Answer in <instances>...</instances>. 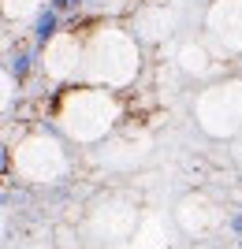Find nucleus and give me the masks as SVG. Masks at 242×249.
Here are the masks:
<instances>
[{
  "label": "nucleus",
  "instance_id": "f03ea898",
  "mask_svg": "<svg viewBox=\"0 0 242 249\" xmlns=\"http://www.w3.org/2000/svg\"><path fill=\"white\" fill-rule=\"evenodd\" d=\"M78 30H82L78 82L127 93L142 78V67H146L142 41L134 37V30L123 26V22H116V19H101L93 26H78Z\"/></svg>",
  "mask_w": 242,
  "mask_h": 249
},
{
  "label": "nucleus",
  "instance_id": "7ed1b4c3",
  "mask_svg": "<svg viewBox=\"0 0 242 249\" xmlns=\"http://www.w3.org/2000/svg\"><path fill=\"white\" fill-rule=\"evenodd\" d=\"M8 171L26 186H56L71 175V145L49 123L22 126L8 142Z\"/></svg>",
  "mask_w": 242,
  "mask_h": 249
},
{
  "label": "nucleus",
  "instance_id": "423d86ee",
  "mask_svg": "<svg viewBox=\"0 0 242 249\" xmlns=\"http://www.w3.org/2000/svg\"><path fill=\"white\" fill-rule=\"evenodd\" d=\"M205 30L216 56H242V0H212L205 11Z\"/></svg>",
  "mask_w": 242,
  "mask_h": 249
},
{
  "label": "nucleus",
  "instance_id": "1a4fd4ad",
  "mask_svg": "<svg viewBox=\"0 0 242 249\" xmlns=\"http://www.w3.org/2000/svg\"><path fill=\"white\" fill-rule=\"evenodd\" d=\"M179 63L186 67L190 74H205V71H209V52L201 49V45H186V49L179 52Z\"/></svg>",
  "mask_w": 242,
  "mask_h": 249
},
{
  "label": "nucleus",
  "instance_id": "6e6552de",
  "mask_svg": "<svg viewBox=\"0 0 242 249\" xmlns=\"http://www.w3.org/2000/svg\"><path fill=\"white\" fill-rule=\"evenodd\" d=\"M15 108H19V74L0 60V123H8Z\"/></svg>",
  "mask_w": 242,
  "mask_h": 249
},
{
  "label": "nucleus",
  "instance_id": "0eeeda50",
  "mask_svg": "<svg viewBox=\"0 0 242 249\" xmlns=\"http://www.w3.org/2000/svg\"><path fill=\"white\" fill-rule=\"evenodd\" d=\"M49 0H0V30H30L34 22L45 19Z\"/></svg>",
  "mask_w": 242,
  "mask_h": 249
},
{
  "label": "nucleus",
  "instance_id": "f257e3e1",
  "mask_svg": "<svg viewBox=\"0 0 242 249\" xmlns=\"http://www.w3.org/2000/svg\"><path fill=\"white\" fill-rule=\"evenodd\" d=\"M127 119V101L116 89L105 86L71 82L60 86V97L53 101V130L67 145L93 149L105 138H112Z\"/></svg>",
  "mask_w": 242,
  "mask_h": 249
},
{
  "label": "nucleus",
  "instance_id": "39448f33",
  "mask_svg": "<svg viewBox=\"0 0 242 249\" xmlns=\"http://www.w3.org/2000/svg\"><path fill=\"white\" fill-rule=\"evenodd\" d=\"M78 67H82V30L63 22L41 45V74L53 86H71L78 82Z\"/></svg>",
  "mask_w": 242,
  "mask_h": 249
},
{
  "label": "nucleus",
  "instance_id": "20e7f679",
  "mask_svg": "<svg viewBox=\"0 0 242 249\" xmlns=\"http://www.w3.org/2000/svg\"><path fill=\"white\" fill-rule=\"evenodd\" d=\"M194 119L209 138H235L242 130V78H220L194 101Z\"/></svg>",
  "mask_w": 242,
  "mask_h": 249
},
{
  "label": "nucleus",
  "instance_id": "9b49d317",
  "mask_svg": "<svg viewBox=\"0 0 242 249\" xmlns=\"http://www.w3.org/2000/svg\"><path fill=\"white\" fill-rule=\"evenodd\" d=\"M235 138H242V130H239V134H235Z\"/></svg>",
  "mask_w": 242,
  "mask_h": 249
},
{
  "label": "nucleus",
  "instance_id": "9d476101",
  "mask_svg": "<svg viewBox=\"0 0 242 249\" xmlns=\"http://www.w3.org/2000/svg\"><path fill=\"white\" fill-rule=\"evenodd\" d=\"M0 242H4V212H0Z\"/></svg>",
  "mask_w": 242,
  "mask_h": 249
}]
</instances>
